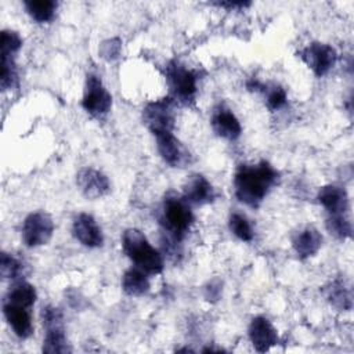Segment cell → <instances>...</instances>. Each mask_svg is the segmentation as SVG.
I'll list each match as a JSON object with an SVG mask.
<instances>
[{"label": "cell", "mask_w": 354, "mask_h": 354, "mask_svg": "<svg viewBox=\"0 0 354 354\" xmlns=\"http://www.w3.org/2000/svg\"><path fill=\"white\" fill-rule=\"evenodd\" d=\"M277 180L278 171L266 160L253 166L242 165L234 177L235 195L242 203L257 207Z\"/></svg>", "instance_id": "1"}, {"label": "cell", "mask_w": 354, "mask_h": 354, "mask_svg": "<svg viewBox=\"0 0 354 354\" xmlns=\"http://www.w3.org/2000/svg\"><path fill=\"white\" fill-rule=\"evenodd\" d=\"M122 246L130 260L138 268L148 274H159L163 270V259L160 253L151 246L145 235L137 228H129L123 232Z\"/></svg>", "instance_id": "2"}, {"label": "cell", "mask_w": 354, "mask_h": 354, "mask_svg": "<svg viewBox=\"0 0 354 354\" xmlns=\"http://www.w3.org/2000/svg\"><path fill=\"white\" fill-rule=\"evenodd\" d=\"M194 221L192 212L185 199L178 196H166L160 223L174 241H181Z\"/></svg>", "instance_id": "3"}, {"label": "cell", "mask_w": 354, "mask_h": 354, "mask_svg": "<svg viewBox=\"0 0 354 354\" xmlns=\"http://www.w3.org/2000/svg\"><path fill=\"white\" fill-rule=\"evenodd\" d=\"M82 106L87 113L95 118H101L111 111L112 97L97 75H87Z\"/></svg>", "instance_id": "4"}, {"label": "cell", "mask_w": 354, "mask_h": 354, "mask_svg": "<svg viewBox=\"0 0 354 354\" xmlns=\"http://www.w3.org/2000/svg\"><path fill=\"white\" fill-rule=\"evenodd\" d=\"M54 232L53 218L44 212L30 213L22 225V239L26 246L36 248L46 245Z\"/></svg>", "instance_id": "5"}, {"label": "cell", "mask_w": 354, "mask_h": 354, "mask_svg": "<svg viewBox=\"0 0 354 354\" xmlns=\"http://www.w3.org/2000/svg\"><path fill=\"white\" fill-rule=\"evenodd\" d=\"M198 76L194 71L187 69L178 62H171L167 66V82L173 95L183 101L189 102L196 94Z\"/></svg>", "instance_id": "6"}, {"label": "cell", "mask_w": 354, "mask_h": 354, "mask_svg": "<svg viewBox=\"0 0 354 354\" xmlns=\"http://www.w3.org/2000/svg\"><path fill=\"white\" fill-rule=\"evenodd\" d=\"M142 118L145 124L153 134L171 131L174 127L173 100L162 98V100L149 102L144 108Z\"/></svg>", "instance_id": "7"}, {"label": "cell", "mask_w": 354, "mask_h": 354, "mask_svg": "<svg viewBox=\"0 0 354 354\" xmlns=\"http://www.w3.org/2000/svg\"><path fill=\"white\" fill-rule=\"evenodd\" d=\"M303 61L313 69L317 76L326 75L336 62V51L325 43H311L301 51Z\"/></svg>", "instance_id": "8"}, {"label": "cell", "mask_w": 354, "mask_h": 354, "mask_svg": "<svg viewBox=\"0 0 354 354\" xmlns=\"http://www.w3.org/2000/svg\"><path fill=\"white\" fill-rule=\"evenodd\" d=\"M158 151L162 159L173 167H184L189 162V152L173 136L171 131L155 134Z\"/></svg>", "instance_id": "9"}, {"label": "cell", "mask_w": 354, "mask_h": 354, "mask_svg": "<svg viewBox=\"0 0 354 354\" xmlns=\"http://www.w3.org/2000/svg\"><path fill=\"white\" fill-rule=\"evenodd\" d=\"M72 234L82 245L87 248H100L104 242L101 228L94 217L87 213H80L73 218Z\"/></svg>", "instance_id": "10"}, {"label": "cell", "mask_w": 354, "mask_h": 354, "mask_svg": "<svg viewBox=\"0 0 354 354\" xmlns=\"http://www.w3.org/2000/svg\"><path fill=\"white\" fill-rule=\"evenodd\" d=\"M76 183L82 194L88 199H97L106 195L111 189L108 177L101 171L86 167L77 173Z\"/></svg>", "instance_id": "11"}, {"label": "cell", "mask_w": 354, "mask_h": 354, "mask_svg": "<svg viewBox=\"0 0 354 354\" xmlns=\"http://www.w3.org/2000/svg\"><path fill=\"white\" fill-rule=\"evenodd\" d=\"M250 342L259 353L268 351L278 343V335L272 324L264 317H256L249 325Z\"/></svg>", "instance_id": "12"}, {"label": "cell", "mask_w": 354, "mask_h": 354, "mask_svg": "<svg viewBox=\"0 0 354 354\" xmlns=\"http://www.w3.org/2000/svg\"><path fill=\"white\" fill-rule=\"evenodd\" d=\"M216 192L210 181L202 174H192L184 185V199L194 205H206L213 202Z\"/></svg>", "instance_id": "13"}, {"label": "cell", "mask_w": 354, "mask_h": 354, "mask_svg": "<svg viewBox=\"0 0 354 354\" xmlns=\"http://www.w3.org/2000/svg\"><path fill=\"white\" fill-rule=\"evenodd\" d=\"M212 127L218 137L236 140L241 136L242 127L238 118L227 108H217L212 116Z\"/></svg>", "instance_id": "14"}, {"label": "cell", "mask_w": 354, "mask_h": 354, "mask_svg": "<svg viewBox=\"0 0 354 354\" xmlns=\"http://www.w3.org/2000/svg\"><path fill=\"white\" fill-rule=\"evenodd\" d=\"M3 313H4L7 322L10 324V326L12 328L14 333L18 337L26 339L32 335L33 326H32V319H30V315H29L26 307L6 301L3 306Z\"/></svg>", "instance_id": "15"}, {"label": "cell", "mask_w": 354, "mask_h": 354, "mask_svg": "<svg viewBox=\"0 0 354 354\" xmlns=\"http://www.w3.org/2000/svg\"><path fill=\"white\" fill-rule=\"evenodd\" d=\"M318 202L329 212V214H344L348 209V196L344 188L337 185H325L319 189Z\"/></svg>", "instance_id": "16"}, {"label": "cell", "mask_w": 354, "mask_h": 354, "mask_svg": "<svg viewBox=\"0 0 354 354\" xmlns=\"http://www.w3.org/2000/svg\"><path fill=\"white\" fill-rule=\"evenodd\" d=\"M292 245L300 259H307L319 250L322 245V236L315 228L306 227L295 235Z\"/></svg>", "instance_id": "17"}, {"label": "cell", "mask_w": 354, "mask_h": 354, "mask_svg": "<svg viewBox=\"0 0 354 354\" xmlns=\"http://www.w3.org/2000/svg\"><path fill=\"white\" fill-rule=\"evenodd\" d=\"M122 288L130 296H141L148 292L149 281L141 268H130L123 274Z\"/></svg>", "instance_id": "18"}, {"label": "cell", "mask_w": 354, "mask_h": 354, "mask_svg": "<svg viewBox=\"0 0 354 354\" xmlns=\"http://www.w3.org/2000/svg\"><path fill=\"white\" fill-rule=\"evenodd\" d=\"M71 347L68 344L64 326L46 329V337L43 342V353L48 354H64L69 353Z\"/></svg>", "instance_id": "19"}, {"label": "cell", "mask_w": 354, "mask_h": 354, "mask_svg": "<svg viewBox=\"0 0 354 354\" xmlns=\"http://www.w3.org/2000/svg\"><path fill=\"white\" fill-rule=\"evenodd\" d=\"M6 301L29 308L36 301V290L30 283L19 282V283L14 285L12 289H10Z\"/></svg>", "instance_id": "20"}, {"label": "cell", "mask_w": 354, "mask_h": 354, "mask_svg": "<svg viewBox=\"0 0 354 354\" xmlns=\"http://www.w3.org/2000/svg\"><path fill=\"white\" fill-rule=\"evenodd\" d=\"M326 299L339 310L351 308V295L343 281L336 279L326 288Z\"/></svg>", "instance_id": "21"}, {"label": "cell", "mask_w": 354, "mask_h": 354, "mask_svg": "<svg viewBox=\"0 0 354 354\" xmlns=\"http://www.w3.org/2000/svg\"><path fill=\"white\" fill-rule=\"evenodd\" d=\"M24 4L29 15L37 22L51 21L57 8V3L53 0H28Z\"/></svg>", "instance_id": "22"}, {"label": "cell", "mask_w": 354, "mask_h": 354, "mask_svg": "<svg viewBox=\"0 0 354 354\" xmlns=\"http://www.w3.org/2000/svg\"><path fill=\"white\" fill-rule=\"evenodd\" d=\"M326 230L337 239L350 238L353 232L351 223L344 217V214H330L326 218Z\"/></svg>", "instance_id": "23"}, {"label": "cell", "mask_w": 354, "mask_h": 354, "mask_svg": "<svg viewBox=\"0 0 354 354\" xmlns=\"http://www.w3.org/2000/svg\"><path fill=\"white\" fill-rule=\"evenodd\" d=\"M230 230L231 232L238 236L241 241H252L253 239V230L249 220L239 213H232L230 217Z\"/></svg>", "instance_id": "24"}, {"label": "cell", "mask_w": 354, "mask_h": 354, "mask_svg": "<svg viewBox=\"0 0 354 354\" xmlns=\"http://www.w3.org/2000/svg\"><path fill=\"white\" fill-rule=\"evenodd\" d=\"M1 72H0V84L3 90L11 88L17 82L15 62L14 55H1Z\"/></svg>", "instance_id": "25"}, {"label": "cell", "mask_w": 354, "mask_h": 354, "mask_svg": "<svg viewBox=\"0 0 354 354\" xmlns=\"http://www.w3.org/2000/svg\"><path fill=\"white\" fill-rule=\"evenodd\" d=\"M0 272L3 278H8V279L18 278L22 272V264L14 256L3 252L1 260H0Z\"/></svg>", "instance_id": "26"}, {"label": "cell", "mask_w": 354, "mask_h": 354, "mask_svg": "<svg viewBox=\"0 0 354 354\" xmlns=\"http://www.w3.org/2000/svg\"><path fill=\"white\" fill-rule=\"evenodd\" d=\"M1 55H14L22 46L21 36L14 30L1 32Z\"/></svg>", "instance_id": "27"}, {"label": "cell", "mask_w": 354, "mask_h": 354, "mask_svg": "<svg viewBox=\"0 0 354 354\" xmlns=\"http://www.w3.org/2000/svg\"><path fill=\"white\" fill-rule=\"evenodd\" d=\"M41 318H43V325L46 329L48 328H57V326H64L62 324V313L51 306H47L41 311Z\"/></svg>", "instance_id": "28"}, {"label": "cell", "mask_w": 354, "mask_h": 354, "mask_svg": "<svg viewBox=\"0 0 354 354\" xmlns=\"http://www.w3.org/2000/svg\"><path fill=\"white\" fill-rule=\"evenodd\" d=\"M267 104L271 109H279L286 104V93L282 87L274 86L267 90Z\"/></svg>", "instance_id": "29"}, {"label": "cell", "mask_w": 354, "mask_h": 354, "mask_svg": "<svg viewBox=\"0 0 354 354\" xmlns=\"http://www.w3.org/2000/svg\"><path fill=\"white\" fill-rule=\"evenodd\" d=\"M119 48H120V46H119L118 40L105 41V43H102V50H101L102 51V57H105L108 59L115 58L119 54Z\"/></svg>", "instance_id": "30"}, {"label": "cell", "mask_w": 354, "mask_h": 354, "mask_svg": "<svg viewBox=\"0 0 354 354\" xmlns=\"http://www.w3.org/2000/svg\"><path fill=\"white\" fill-rule=\"evenodd\" d=\"M220 7H228V8H245L248 7L250 3H243V1H221V3H216Z\"/></svg>", "instance_id": "31"}]
</instances>
